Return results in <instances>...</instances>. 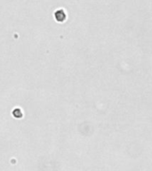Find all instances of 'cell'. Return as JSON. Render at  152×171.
Segmentation results:
<instances>
[{
	"label": "cell",
	"instance_id": "obj_1",
	"mask_svg": "<svg viewBox=\"0 0 152 171\" xmlns=\"http://www.w3.org/2000/svg\"><path fill=\"white\" fill-rule=\"evenodd\" d=\"M54 17L56 19V21L62 22L63 21L66 20V14L62 9H60L54 12Z\"/></svg>",
	"mask_w": 152,
	"mask_h": 171
}]
</instances>
